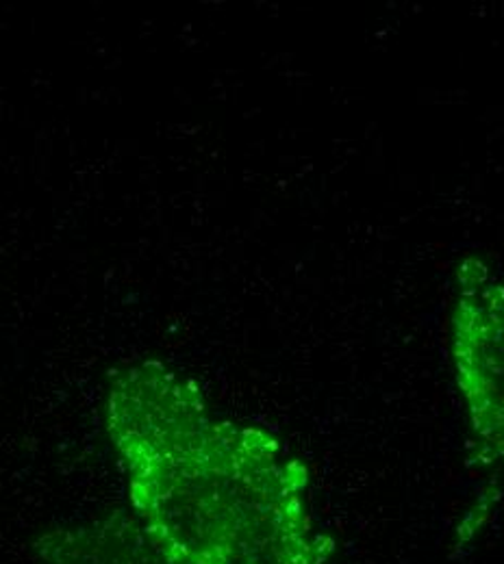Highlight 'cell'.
<instances>
[{
    "label": "cell",
    "mask_w": 504,
    "mask_h": 564,
    "mask_svg": "<svg viewBox=\"0 0 504 564\" xmlns=\"http://www.w3.org/2000/svg\"><path fill=\"white\" fill-rule=\"evenodd\" d=\"M109 432L136 521L170 564H329L307 467L248 425L217 420L196 387L161 365L122 371Z\"/></svg>",
    "instance_id": "cell-1"
},
{
    "label": "cell",
    "mask_w": 504,
    "mask_h": 564,
    "mask_svg": "<svg viewBox=\"0 0 504 564\" xmlns=\"http://www.w3.org/2000/svg\"><path fill=\"white\" fill-rule=\"evenodd\" d=\"M452 313L454 380L470 425L504 465V281L468 259Z\"/></svg>",
    "instance_id": "cell-2"
},
{
    "label": "cell",
    "mask_w": 504,
    "mask_h": 564,
    "mask_svg": "<svg viewBox=\"0 0 504 564\" xmlns=\"http://www.w3.org/2000/svg\"><path fill=\"white\" fill-rule=\"evenodd\" d=\"M35 554L40 564H170L138 521L118 514L51 530L35 541Z\"/></svg>",
    "instance_id": "cell-3"
}]
</instances>
